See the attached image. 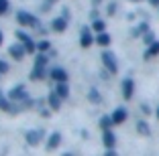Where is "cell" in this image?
Wrapping results in <instances>:
<instances>
[{"label": "cell", "mask_w": 159, "mask_h": 156, "mask_svg": "<svg viewBox=\"0 0 159 156\" xmlns=\"http://www.w3.org/2000/svg\"><path fill=\"white\" fill-rule=\"evenodd\" d=\"M16 20H19L23 27H37L39 24V20L29 12H16Z\"/></svg>", "instance_id": "6da1fadb"}, {"label": "cell", "mask_w": 159, "mask_h": 156, "mask_svg": "<svg viewBox=\"0 0 159 156\" xmlns=\"http://www.w3.org/2000/svg\"><path fill=\"white\" fill-rule=\"evenodd\" d=\"M16 39H19V41L25 45L27 53H35V51H37V45L33 43V39L29 37V35H25V32H20V31H19V32H16Z\"/></svg>", "instance_id": "7a4b0ae2"}, {"label": "cell", "mask_w": 159, "mask_h": 156, "mask_svg": "<svg viewBox=\"0 0 159 156\" xmlns=\"http://www.w3.org/2000/svg\"><path fill=\"white\" fill-rule=\"evenodd\" d=\"M102 63L106 65V69L110 73H116V61H114L112 53H102Z\"/></svg>", "instance_id": "3957f363"}, {"label": "cell", "mask_w": 159, "mask_h": 156, "mask_svg": "<svg viewBox=\"0 0 159 156\" xmlns=\"http://www.w3.org/2000/svg\"><path fill=\"white\" fill-rule=\"evenodd\" d=\"M49 77H51L53 81H57V83H66L67 81V73L63 71V69H59V67L51 69V71H49Z\"/></svg>", "instance_id": "277c9868"}, {"label": "cell", "mask_w": 159, "mask_h": 156, "mask_svg": "<svg viewBox=\"0 0 159 156\" xmlns=\"http://www.w3.org/2000/svg\"><path fill=\"white\" fill-rule=\"evenodd\" d=\"M25 53H27V49H25L23 43H16V45L10 47V57H12V59H23Z\"/></svg>", "instance_id": "5b68a950"}, {"label": "cell", "mask_w": 159, "mask_h": 156, "mask_svg": "<svg viewBox=\"0 0 159 156\" xmlns=\"http://www.w3.org/2000/svg\"><path fill=\"white\" fill-rule=\"evenodd\" d=\"M133 89H135L133 79H125L122 81V95H125V99H131L133 97Z\"/></svg>", "instance_id": "8992f818"}, {"label": "cell", "mask_w": 159, "mask_h": 156, "mask_svg": "<svg viewBox=\"0 0 159 156\" xmlns=\"http://www.w3.org/2000/svg\"><path fill=\"white\" fill-rule=\"evenodd\" d=\"M10 97L12 99H16V101H20V99H27V91H25V87L23 85H16V87L10 91Z\"/></svg>", "instance_id": "52a82bcc"}, {"label": "cell", "mask_w": 159, "mask_h": 156, "mask_svg": "<svg viewBox=\"0 0 159 156\" xmlns=\"http://www.w3.org/2000/svg\"><path fill=\"white\" fill-rule=\"evenodd\" d=\"M114 144H116V138H114V134L110 132V130H104V146L110 150V148H114Z\"/></svg>", "instance_id": "ba28073f"}, {"label": "cell", "mask_w": 159, "mask_h": 156, "mask_svg": "<svg viewBox=\"0 0 159 156\" xmlns=\"http://www.w3.org/2000/svg\"><path fill=\"white\" fill-rule=\"evenodd\" d=\"M125 120H126V110H125V108L114 110V114H112V122H114V124H122Z\"/></svg>", "instance_id": "9c48e42d"}, {"label": "cell", "mask_w": 159, "mask_h": 156, "mask_svg": "<svg viewBox=\"0 0 159 156\" xmlns=\"http://www.w3.org/2000/svg\"><path fill=\"white\" fill-rule=\"evenodd\" d=\"M66 27H67L66 19H55L51 23V28H53V31H57V32H63V31H66Z\"/></svg>", "instance_id": "30bf717a"}, {"label": "cell", "mask_w": 159, "mask_h": 156, "mask_svg": "<svg viewBox=\"0 0 159 156\" xmlns=\"http://www.w3.org/2000/svg\"><path fill=\"white\" fill-rule=\"evenodd\" d=\"M59 142H61V136L59 134H51V136H49V142H47V148H49V150H53V148H57L59 146Z\"/></svg>", "instance_id": "8fae6325"}, {"label": "cell", "mask_w": 159, "mask_h": 156, "mask_svg": "<svg viewBox=\"0 0 159 156\" xmlns=\"http://www.w3.org/2000/svg\"><path fill=\"white\" fill-rule=\"evenodd\" d=\"M41 136H43V132H29V134H27V142L35 146V144L41 142Z\"/></svg>", "instance_id": "7c38bea8"}, {"label": "cell", "mask_w": 159, "mask_h": 156, "mask_svg": "<svg viewBox=\"0 0 159 156\" xmlns=\"http://www.w3.org/2000/svg\"><path fill=\"white\" fill-rule=\"evenodd\" d=\"M92 43H94V39H92V35H90V31L84 28V31H82V47H90Z\"/></svg>", "instance_id": "4fadbf2b"}, {"label": "cell", "mask_w": 159, "mask_h": 156, "mask_svg": "<svg viewBox=\"0 0 159 156\" xmlns=\"http://www.w3.org/2000/svg\"><path fill=\"white\" fill-rule=\"evenodd\" d=\"M55 93L61 97V99H63V97H67V95H70V89H67V85H66V83H59V85L55 87Z\"/></svg>", "instance_id": "5bb4252c"}, {"label": "cell", "mask_w": 159, "mask_h": 156, "mask_svg": "<svg viewBox=\"0 0 159 156\" xmlns=\"http://www.w3.org/2000/svg\"><path fill=\"white\" fill-rule=\"evenodd\" d=\"M59 99H61V97H59V95H57V93H55V91H53V93H51V95H49V106H51V108H53V110H59Z\"/></svg>", "instance_id": "9a60e30c"}, {"label": "cell", "mask_w": 159, "mask_h": 156, "mask_svg": "<svg viewBox=\"0 0 159 156\" xmlns=\"http://www.w3.org/2000/svg\"><path fill=\"white\" fill-rule=\"evenodd\" d=\"M96 43H98V45H102V47H106V45H110V37H108L106 32H100L98 37H96Z\"/></svg>", "instance_id": "2e32d148"}, {"label": "cell", "mask_w": 159, "mask_h": 156, "mask_svg": "<svg viewBox=\"0 0 159 156\" xmlns=\"http://www.w3.org/2000/svg\"><path fill=\"white\" fill-rule=\"evenodd\" d=\"M45 77V73H43V67H39V65H35L33 73H31V79H43Z\"/></svg>", "instance_id": "e0dca14e"}, {"label": "cell", "mask_w": 159, "mask_h": 156, "mask_svg": "<svg viewBox=\"0 0 159 156\" xmlns=\"http://www.w3.org/2000/svg\"><path fill=\"white\" fill-rule=\"evenodd\" d=\"M157 53H159V43H153V45L149 47V51L145 53V57H147V59H151V57L157 55Z\"/></svg>", "instance_id": "ac0fdd59"}, {"label": "cell", "mask_w": 159, "mask_h": 156, "mask_svg": "<svg viewBox=\"0 0 159 156\" xmlns=\"http://www.w3.org/2000/svg\"><path fill=\"white\" fill-rule=\"evenodd\" d=\"M112 124H114L112 118H102V120H100V128H104V130H108Z\"/></svg>", "instance_id": "d6986e66"}, {"label": "cell", "mask_w": 159, "mask_h": 156, "mask_svg": "<svg viewBox=\"0 0 159 156\" xmlns=\"http://www.w3.org/2000/svg\"><path fill=\"white\" fill-rule=\"evenodd\" d=\"M0 110H6V112L10 110V103L4 99V97H2V93H0Z\"/></svg>", "instance_id": "ffe728a7"}, {"label": "cell", "mask_w": 159, "mask_h": 156, "mask_svg": "<svg viewBox=\"0 0 159 156\" xmlns=\"http://www.w3.org/2000/svg\"><path fill=\"white\" fill-rule=\"evenodd\" d=\"M45 63H47V57H45V55H37V59H35V65H39V67H43Z\"/></svg>", "instance_id": "44dd1931"}, {"label": "cell", "mask_w": 159, "mask_h": 156, "mask_svg": "<svg viewBox=\"0 0 159 156\" xmlns=\"http://www.w3.org/2000/svg\"><path fill=\"white\" fill-rule=\"evenodd\" d=\"M139 132L141 134H149V126H147L145 122H139Z\"/></svg>", "instance_id": "7402d4cb"}, {"label": "cell", "mask_w": 159, "mask_h": 156, "mask_svg": "<svg viewBox=\"0 0 159 156\" xmlns=\"http://www.w3.org/2000/svg\"><path fill=\"white\" fill-rule=\"evenodd\" d=\"M8 10V0H0V14H4Z\"/></svg>", "instance_id": "603a6c76"}, {"label": "cell", "mask_w": 159, "mask_h": 156, "mask_svg": "<svg viewBox=\"0 0 159 156\" xmlns=\"http://www.w3.org/2000/svg\"><path fill=\"white\" fill-rule=\"evenodd\" d=\"M94 31L104 32V23H102V20H96V23H94Z\"/></svg>", "instance_id": "cb8c5ba5"}, {"label": "cell", "mask_w": 159, "mask_h": 156, "mask_svg": "<svg viewBox=\"0 0 159 156\" xmlns=\"http://www.w3.org/2000/svg\"><path fill=\"white\" fill-rule=\"evenodd\" d=\"M37 49H39V51H47V49H49V43H47V41L39 43V45H37Z\"/></svg>", "instance_id": "d4e9b609"}, {"label": "cell", "mask_w": 159, "mask_h": 156, "mask_svg": "<svg viewBox=\"0 0 159 156\" xmlns=\"http://www.w3.org/2000/svg\"><path fill=\"white\" fill-rule=\"evenodd\" d=\"M6 71H8V65L4 61H0V73H6Z\"/></svg>", "instance_id": "484cf974"}, {"label": "cell", "mask_w": 159, "mask_h": 156, "mask_svg": "<svg viewBox=\"0 0 159 156\" xmlns=\"http://www.w3.org/2000/svg\"><path fill=\"white\" fill-rule=\"evenodd\" d=\"M90 97H92V99H96V101L100 99V97H98V93H96V91H92V93H90Z\"/></svg>", "instance_id": "4316f807"}, {"label": "cell", "mask_w": 159, "mask_h": 156, "mask_svg": "<svg viewBox=\"0 0 159 156\" xmlns=\"http://www.w3.org/2000/svg\"><path fill=\"white\" fill-rule=\"evenodd\" d=\"M104 156H116V152H114L112 148H110V150H108V152H106V154H104Z\"/></svg>", "instance_id": "83f0119b"}, {"label": "cell", "mask_w": 159, "mask_h": 156, "mask_svg": "<svg viewBox=\"0 0 159 156\" xmlns=\"http://www.w3.org/2000/svg\"><path fill=\"white\" fill-rule=\"evenodd\" d=\"M149 2H151L153 6H159V0H149Z\"/></svg>", "instance_id": "f1b7e54d"}, {"label": "cell", "mask_w": 159, "mask_h": 156, "mask_svg": "<svg viewBox=\"0 0 159 156\" xmlns=\"http://www.w3.org/2000/svg\"><path fill=\"white\" fill-rule=\"evenodd\" d=\"M0 47H2V31H0Z\"/></svg>", "instance_id": "f546056e"}, {"label": "cell", "mask_w": 159, "mask_h": 156, "mask_svg": "<svg viewBox=\"0 0 159 156\" xmlns=\"http://www.w3.org/2000/svg\"><path fill=\"white\" fill-rule=\"evenodd\" d=\"M157 118H159V110H157Z\"/></svg>", "instance_id": "4dcf8cb0"}, {"label": "cell", "mask_w": 159, "mask_h": 156, "mask_svg": "<svg viewBox=\"0 0 159 156\" xmlns=\"http://www.w3.org/2000/svg\"><path fill=\"white\" fill-rule=\"evenodd\" d=\"M66 156H71V154H66Z\"/></svg>", "instance_id": "1f68e13d"}]
</instances>
